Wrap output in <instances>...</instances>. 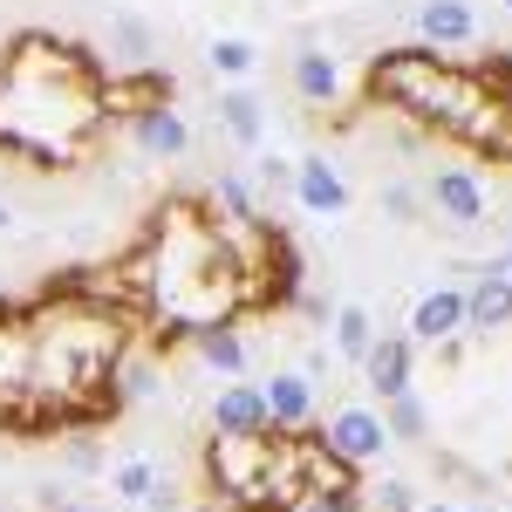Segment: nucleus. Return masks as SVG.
<instances>
[{
	"label": "nucleus",
	"mask_w": 512,
	"mask_h": 512,
	"mask_svg": "<svg viewBox=\"0 0 512 512\" xmlns=\"http://www.w3.org/2000/svg\"><path fill=\"white\" fill-rule=\"evenodd\" d=\"M103 69L76 41L28 28L0 48V151L28 158L35 171L82 164L103 137Z\"/></svg>",
	"instance_id": "obj_1"
},
{
	"label": "nucleus",
	"mask_w": 512,
	"mask_h": 512,
	"mask_svg": "<svg viewBox=\"0 0 512 512\" xmlns=\"http://www.w3.org/2000/svg\"><path fill=\"white\" fill-rule=\"evenodd\" d=\"M267 458H274V431L260 437H205V485H212V499H226V512L260 485V472H267Z\"/></svg>",
	"instance_id": "obj_2"
},
{
	"label": "nucleus",
	"mask_w": 512,
	"mask_h": 512,
	"mask_svg": "<svg viewBox=\"0 0 512 512\" xmlns=\"http://www.w3.org/2000/svg\"><path fill=\"white\" fill-rule=\"evenodd\" d=\"M28 369H35V321L21 308H0V424L21 431L28 417Z\"/></svg>",
	"instance_id": "obj_3"
},
{
	"label": "nucleus",
	"mask_w": 512,
	"mask_h": 512,
	"mask_svg": "<svg viewBox=\"0 0 512 512\" xmlns=\"http://www.w3.org/2000/svg\"><path fill=\"white\" fill-rule=\"evenodd\" d=\"M321 444H328L335 458H349V465H376V458L390 451L383 410H369V403H342V410L321 424Z\"/></svg>",
	"instance_id": "obj_4"
},
{
	"label": "nucleus",
	"mask_w": 512,
	"mask_h": 512,
	"mask_svg": "<svg viewBox=\"0 0 512 512\" xmlns=\"http://www.w3.org/2000/svg\"><path fill=\"white\" fill-rule=\"evenodd\" d=\"M424 198L437 205V219H444V226H458V233H478V226L492 219V205H485V178H478L472 164H444Z\"/></svg>",
	"instance_id": "obj_5"
},
{
	"label": "nucleus",
	"mask_w": 512,
	"mask_h": 512,
	"mask_svg": "<svg viewBox=\"0 0 512 512\" xmlns=\"http://www.w3.org/2000/svg\"><path fill=\"white\" fill-rule=\"evenodd\" d=\"M472 328H465V287H431V294H417V308H410V342L417 349H458Z\"/></svg>",
	"instance_id": "obj_6"
},
{
	"label": "nucleus",
	"mask_w": 512,
	"mask_h": 512,
	"mask_svg": "<svg viewBox=\"0 0 512 512\" xmlns=\"http://www.w3.org/2000/svg\"><path fill=\"white\" fill-rule=\"evenodd\" d=\"M294 198H301L308 219H342L349 212V178L321 151H308V158H294Z\"/></svg>",
	"instance_id": "obj_7"
},
{
	"label": "nucleus",
	"mask_w": 512,
	"mask_h": 512,
	"mask_svg": "<svg viewBox=\"0 0 512 512\" xmlns=\"http://www.w3.org/2000/svg\"><path fill=\"white\" fill-rule=\"evenodd\" d=\"M362 383L383 396V403L417 390V342L410 335H376V349L362 355Z\"/></svg>",
	"instance_id": "obj_8"
},
{
	"label": "nucleus",
	"mask_w": 512,
	"mask_h": 512,
	"mask_svg": "<svg viewBox=\"0 0 512 512\" xmlns=\"http://www.w3.org/2000/svg\"><path fill=\"white\" fill-rule=\"evenodd\" d=\"M260 403H267V424L274 431H315V383L301 369H274L260 383Z\"/></svg>",
	"instance_id": "obj_9"
},
{
	"label": "nucleus",
	"mask_w": 512,
	"mask_h": 512,
	"mask_svg": "<svg viewBox=\"0 0 512 512\" xmlns=\"http://www.w3.org/2000/svg\"><path fill=\"white\" fill-rule=\"evenodd\" d=\"M130 137H137L144 158H164V164H178L192 151V123H185V110H171V96L151 103V110H137L130 117Z\"/></svg>",
	"instance_id": "obj_10"
},
{
	"label": "nucleus",
	"mask_w": 512,
	"mask_h": 512,
	"mask_svg": "<svg viewBox=\"0 0 512 512\" xmlns=\"http://www.w3.org/2000/svg\"><path fill=\"white\" fill-rule=\"evenodd\" d=\"M171 376H164V349L158 342H130L117 362V376H110V403L130 410V403H144V396H158Z\"/></svg>",
	"instance_id": "obj_11"
},
{
	"label": "nucleus",
	"mask_w": 512,
	"mask_h": 512,
	"mask_svg": "<svg viewBox=\"0 0 512 512\" xmlns=\"http://www.w3.org/2000/svg\"><path fill=\"white\" fill-rule=\"evenodd\" d=\"M465 328L472 335H499V328H512V280L485 260L472 274V287H465Z\"/></svg>",
	"instance_id": "obj_12"
},
{
	"label": "nucleus",
	"mask_w": 512,
	"mask_h": 512,
	"mask_svg": "<svg viewBox=\"0 0 512 512\" xmlns=\"http://www.w3.org/2000/svg\"><path fill=\"white\" fill-rule=\"evenodd\" d=\"M205 424H212L219 437H260V431H274V424H267V403H260V383H239V376L212 396Z\"/></svg>",
	"instance_id": "obj_13"
},
{
	"label": "nucleus",
	"mask_w": 512,
	"mask_h": 512,
	"mask_svg": "<svg viewBox=\"0 0 512 512\" xmlns=\"http://www.w3.org/2000/svg\"><path fill=\"white\" fill-rule=\"evenodd\" d=\"M287 82H294L301 103H335V96H342V62H335L321 41H301L294 62H287Z\"/></svg>",
	"instance_id": "obj_14"
},
{
	"label": "nucleus",
	"mask_w": 512,
	"mask_h": 512,
	"mask_svg": "<svg viewBox=\"0 0 512 512\" xmlns=\"http://www.w3.org/2000/svg\"><path fill=\"white\" fill-rule=\"evenodd\" d=\"M417 35H424V48H465V41H478L472 0H417Z\"/></svg>",
	"instance_id": "obj_15"
},
{
	"label": "nucleus",
	"mask_w": 512,
	"mask_h": 512,
	"mask_svg": "<svg viewBox=\"0 0 512 512\" xmlns=\"http://www.w3.org/2000/svg\"><path fill=\"white\" fill-rule=\"evenodd\" d=\"M219 130L233 137V144H246V151H260V137H267V103L253 96V89H219Z\"/></svg>",
	"instance_id": "obj_16"
},
{
	"label": "nucleus",
	"mask_w": 512,
	"mask_h": 512,
	"mask_svg": "<svg viewBox=\"0 0 512 512\" xmlns=\"http://www.w3.org/2000/svg\"><path fill=\"white\" fill-rule=\"evenodd\" d=\"M110 55H117L123 69H151V55H158V28H151L144 14L117 7V14H110Z\"/></svg>",
	"instance_id": "obj_17"
},
{
	"label": "nucleus",
	"mask_w": 512,
	"mask_h": 512,
	"mask_svg": "<svg viewBox=\"0 0 512 512\" xmlns=\"http://www.w3.org/2000/svg\"><path fill=\"white\" fill-rule=\"evenodd\" d=\"M328 328H335V355H342V362H355V369H362V355L376 349V335H383V328H376V315H369L362 301H342V308L328 315Z\"/></svg>",
	"instance_id": "obj_18"
},
{
	"label": "nucleus",
	"mask_w": 512,
	"mask_h": 512,
	"mask_svg": "<svg viewBox=\"0 0 512 512\" xmlns=\"http://www.w3.org/2000/svg\"><path fill=\"white\" fill-rule=\"evenodd\" d=\"M185 342H192L198 362H205V369H219V376H239V369H246V342H239L233 321H219V328H192Z\"/></svg>",
	"instance_id": "obj_19"
},
{
	"label": "nucleus",
	"mask_w": 512,
	"mask_h": 512,
	"mask_svg": "<svg viewBox=\"0 0 512 512\" xmlns=\"http://www.w3.org/2000/svg\"><path fill=\"white\" fill-rule=\"evenodd\" d=\"M383 431H390V444H424V431H431V410H424V396L403 390L383 403Z\"/></svg>",
	"instance_id": "obj_20"
},
{
	"label": "nucleus",
	"mask_w": 512,
	"mask_h": 512,
	"mask_svg": "<svg viewBox=\"0 0 512 512\" xmlns=\"http://www.w3.org/2000/svg\"><path fill=\"white\" fill-rule=\"evenodd\" d=\"M253 62H260V48H253V41L246 35H212L205 41V69H212V76H253Z\"/></svg>",
	"instance_id": "obj_21"
},
{
	"label": "nucleus",
	"mask_w": 512,
	"mask_h": 512,
	"mask_svg": "<svg viewBox=\"0 0 512 512\" xmlns=\"http://www.w3.org/2000/svg\"><path fill=\"white\" fill-rule=\"evenodd\" d=\"M110 492H117L123 506H144V499L158 492V465H151V458H123L117 472H110Z\"/></svg>",
	"instance_id": "obj_22"
},
{
	"label": "nucleus",
	"mask_w": 512,
	"mask_h": 512,
	"mask_svg": "<svg viewBox=\"0 0 512 512\" xmlns=\"http://www.w3.org/2000/svg\"><path fill=\"white\" fill-rule=\"evenodd\" d=\"M362 506L369 512H417L424 499H417L410 478H376V485H362Z\"/></svg>",
	"instance_id": "obj_23"
},
{
	"label": "nucleus",
	"mask_w": 512,
	"mask_h": 512,
	"mask_svg": "<svg viewBox=\"0 0 512 512\" xmlns=\"http://www.w3.org/2000/svg\"><path fill=\"white\" fill-rule=\"evenodd\" d=\"M424 205H431V198L417 192V185H383V192H376V212H383L390 226H417Z\"/></svg>",
	"instance_id": "obj_24"
},
{
	"label": "nucleus",
	"mask_w": 512,
	"mask_h": 512,
	"mask_svg": "<svg viewBox=\"0 0 512 512\" xmlns=\"http://www.w3.org/2000/svg\"><path fill=\"white\" fill-rule=\"evenodd\" d=\"M260 192H294V158H280V151H253V171H246Z\"/></svg>",
	"instance_id": "obj_25"
},
{
	"label": "nucleus",
	"mask_w": 512,
	"mask_h": 512,
	"mask_svg": "<svg viewBox=\"0 0 512 512\" xmlns=\"http://www.w3.org/2000/svg\"><path fill=\"white\" fill-rule=\"evenodd\" d=\"M62 465H69V472H103V444H96V437L89 431H69V444H62Z\"/></svg>",
	"instance_id": "obj_26"
},
{
	"label": "nucleus",
	"mask_w": 512,
	"mask_h": 512,
	"mask_svg": "<svg viewBox=\"0 0 512 512\" xmlns=\"http://www.w3.org/2000/svg\"><path fill=\"white\" fill-rule=\"evenodd\" d=\"M28 506H35V512H62V506H69V492H62L55 478H35V485H28Z\"/></svg>",
	"instance_id": "obj_27"
},
{
	"label": "nucleus",
	"mask_w": 512,
	"mask_h": 512,
	"mask_svg": "<svg viewBox=\"0 0 512 512\" xmlns=\"http://www.w3.org/2000/svg\"><path fill=\"white\" fill-rule=\"evenodd\" d=\"M294 512H369L362 499H301Z\"/></svg>",
	"instance_id": "obj_28"
},
{
	"label": "nucleus",
	"mask_w": 512,
	"mask_h": 512,
	"mask_svg": "<svg viewBox=\"0 0 512 512\" xmlns=\"http://www.w3.org/2000/svg\"><path fill=\"white\" fill-rule=\"evenodd\" d=\"M492 267H499V274L512 280V246H506V253H492Z\"/></svg>",
	"instance_id": "obj_29"
},
{
	"label": "nucleus",
	"mask_w": 512,
	"mask_h": 512,
	"mask_svg": "<svg viewBox=\"0 0 512 512\" xmlns=\"http://www.w3.org/2000/svg\"><path fill=\"white\" fill-rule=\"evenodd\" d=\"M7 226H14V205H7V198H0V233H7Z\"/></svg>",
	"instance_id": "obj_30"
},
{
	"label": "nucleus",
	"mask_w": 512,
	"mask_h": 512,
	"mask_svg": "<svg viewBox=\"0 0 512 512\" xmlns=\"http://www.w3.org/2000/svg\"><path fill=\"white\" fill-rule=\"evenodd\" d=\"M192 512H226V499H205V506H192Z\"/></svg>",
	"instance_id": "obj_31"
},
{
	"label": "nucleus",
	"mask_w": 512,
	"mask_h": 512,
	"mask_svg": "<svg viewBox=\"0 0 512 512\" xmlns=\"http://www.w3.org/2000/svg\"><path fill=\"white\" fill-rule=\"evenodd\" d=\"M417 512H458V506H437V499H431V506H417Z\"/></svg>",
	"instance_id": "obj_32"
},
{
	"label": "nucleus",
	"mask_w": 512,
	"mask_h": 512,
	"mask_svg": "<svg viewBox=\"0 0 512 512\" xmlns=\"http://www.w3.org/2000/svg\"><path fill=\"white\" fill-rule=\"evenodd\" d=\"M62 512H89V506H76V499H69V506H62Z\"/></svg>",
	"instance_id": "obj_33"
},
{
	"label": "nucleus",
	"mask_w": 512,
	"mask_h": 512,
	"mask_svg": "<svg viewBox=\"0 0 512 512\" xmlns=\"http://www.w3.org/2000/svg\"><path fill=\"white\" fill-rule=\"evenodd\" d=\"M506 478H512V465H506Z\"/></svg>",
	"instance_id": "obj_34"
},
{
	"label": "nucleus",
	"mask_w": 512,
	"mask_h": 512,
	"mask_svg": "<svg viewBox=\"0 0 512 512\" xmlns=\"http://www.w3.org/2000/svg\"><path fill=\"white\" fill-rule=\"evenodd\" d=\"M506 7H512V0H506Z\"/></svg>",
	"instance_id": "obj_35"
}]
</instances>
